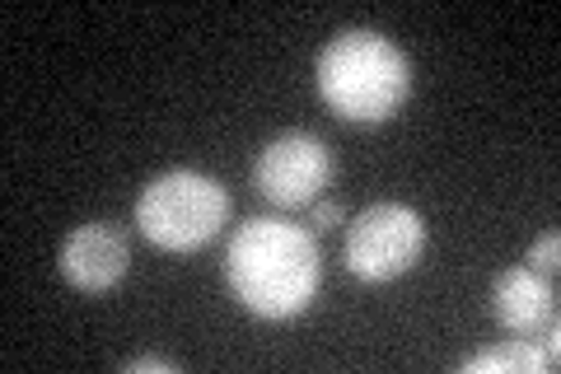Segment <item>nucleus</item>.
I'll return each instance as SVG.
<instances>
[{
  "mask_svg": "<svg viewBox=\"0 0 561 374\" xmlns=\"http://www.w3.org/2000/svg\"><path fill=\"white\" fill-rule=\"evenodd\" d=\"M225 281L234 299L257 318L305 314L323 286V253L305 225L280 216H253L225 248Z\"/></svg>",
  "mask_w": 561,
  "mask_h": 374,
  "instance_id": "1",
  "label": "nucleus"
},
{
  "mask_svg": "<svg viewBox=\"0 0 561 374\" xmlns=\"http://www.w3.org/2000/svg\"><path fill=\"white\" fill-rule=\"evenodd\" d=\"M319 99L346 122H383L408 103L412 66L393 38L375 29H342L313 61Z\"/></svg>",
  "mask_w": 561,
  "mask_h": 374,
  "instance_id": "2",
  "label": "nucleus"
},
{
  "mask_svg": "<svg viewBox=\"0 0 561 374\" xmlns=\"http://www.w3.org/2000/svg\"><path fill=\"white\" fill-rule=\"evenodd\" d=\"M230 216V192L220 178L197 169H169L150 178L136 197V225L154 248L164 253H197L220 235Z\"/></svg>",
  "mask_w": 561,
  "mask_h": 374,
  "instance_id": "3",
  "label": "nucleus"
},
{
  "mask_svg": "<svg viewBox=\"0 0 561 374\" xmlns=\"http://www.w3.org/2000/svg\"><path fill=\"white\" fill-rule=\"evenodd\" d=\"M421 253H426V225L402 202L365 206L346 229V272L370 286L412 272Z\"/></svg>",
  "mask_w": 561,
  "mask_h": 374,
  "instance_id": "4",
  "label": "nucleus"
},
{
  "mask_svg": "<svg viewBox=\"0 0 561 374\" xmlns=\"http://www.w3.org/2000/svg\"><path fill=\"white\" fill-rule=\"evenodd\" d=\"M332 178V150L323 136L313 132H280L262 146L253 165V188L262 202H272L280 211L313 206L319 192Z\"/></svg>",
  "mask_w": 561,
  "mask_h": 374,
  "instance_id": "5",
  "label": "nucleus"
},
{
  "mask_svg": "<svg viewBox=\"0 0 561 374\" xmlns=\"http://www.w3.org/2000/svg\"><path fill=\"white\" fill-rule=\"evenodd\" d=\"M57 267H61V276L76 291L103 295V291H113L117 281L127 276L131 243H127V235H122V225L90 220V225H80V229H70L66 235L61 253H57Z\"/></svg>",
  "mask_w": 561,
  "mask_h": 374,
  "instance_id": "6",
  "label": "nucleus"
},
{
  "mask_svg": "<svg viewBox=\"0 0 561 374\" xmlns=\"http://www.w3.org/2000/svg\"><path fill=\"white\" fill-rule=\"evenodd\" d=\"M491 314L515 337H538L557 324V291L534 267H511L491 281Z\"/></svg>",
  "mask_w": 561,
  "mask_h": 374,
  "instance_id": "7",
  "label": "nucleus"
},
{
  "mask_svg": "<svg viewBox=\"0 0 561 374\" xmlns=\"http://www.w3.org/2000/svg\"><path fill=\"white\" fill-rule=\"evenodd\" d=\"M463 374H538V370H557V361L542 347H529L524 337L501 347H486L478 355H463L459 361Z\"/></svg>",
  "mask_w": 561,
  "mask_h": 374,
  "instance_id": "8",
  "label": "nucleus"
},
{
  "mask_svg": "<svg viewBox=\"0 0 561 374\" xmlns=\"http://www.w3.org/2000/svg\"><path fill=\"white\" fill-rule=\"evenodd\" d=\"M557 258H561V235H557V229H548L542 239H534L529 267H534V272H542V276H552L557 272Z\"/></svg>",
  "mask_w": 561,
  "mask_h": 374,
  "instance_id": "9",
  "label": "nucleus"
},
{
  "mask_svg": "<svg viewBox=\"0 0 561 374\" xmlns=\"http://www.w3.org/2000/svg\"><path fill=\"white\" fill-rule=\"evenodd\" d=\"M127 374H179V365L169 355H136V361H122Z\"/></svg>",
  "mask_w": 561,
  "mask_h": 374,
  "instance_id": "10",
  "label": "nucleus"
},
{
  "mask_svg": "<svg viewBox=\"0 0 561 374\" xmlns=\"http://www.w3.org/2000/svg\"><path fill=\"white\" fill-rule=\"evenodd\" d=\"M342 220H346V211L337 202H313V225L319 229H337Z\"/></svg>",
  "mask_w": 561,
  "mask_h": 374,
  "instance_id": "11",
  "label": "nucleus"
}]
</instances>
